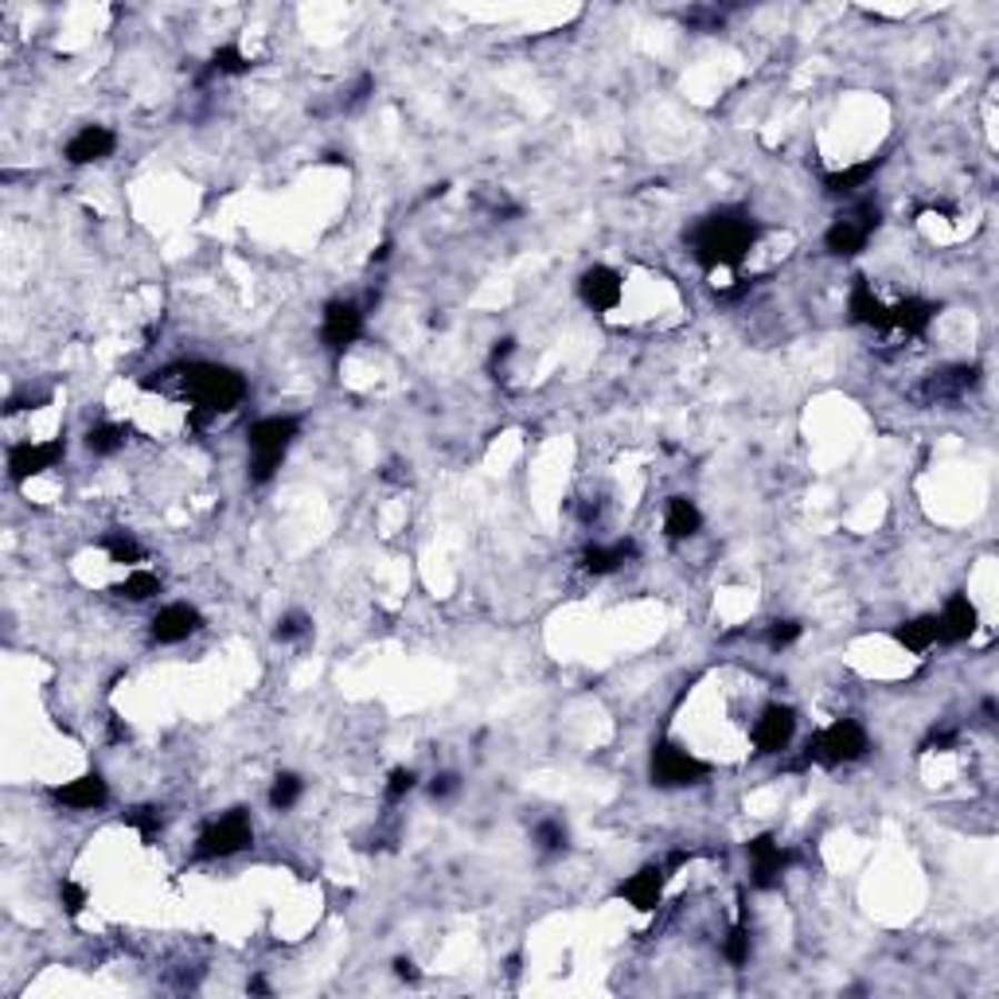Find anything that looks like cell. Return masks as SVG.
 Listing matches in <instances>:
<instances>
[{
    "mask_svg": "<svg viewBox=\"0 0 999 999\" xmlns=\"http://www.w3.org/2000/svg\"><path fill=\"white\" fill-rule=\"evenodd\" d=\"M169 383L180 387L188 402H192V422H208L227 410H234L247 399V379L219 363H184V368L160 371L157 379H144V391H164Z\"/></svg>",
    "mask_w": 999,
    "mask_h": 999,
    "instance_id": "1",
    "label": "cell"
},
{
    "mask_svg": "<svg viewBox=\"0 0 999 999\" xmlns=\"http://www.w3.org/2000/svg\"><path fill=\"white\" fill-rule=\"evenodd\" d=\"M758 239V223L742 208H719L703 216L688 234V250L703 270H735Z\"/></svg>",
    "mask_w": 999,
    "mask_h": 999,
    "instance_id": "2",
    "label": "cell"
},
{
    "mask_svg": "<svg viewBox=\"0 0 999 999\" xmlns=\"http://www.w3.org/2000/svg\"><path fill=\"white\" fill-rule=\"evenodd\" d=\"M867 750H871L867 730L859 727L856 719H836L831 727L816 730V735L808 738L805 753L792 761V769H808V766L840 769V766H851V761L867 758Z\"/></svg>",
    "mask_w": 999,
    "mask_h": 999,
    "instance_id": "3",
    "label": "cell"
},
{
    "mask_svg": "<svg viewBox=\"0 0 999 999\" xmlns=\"http://www.w3.org/2000/svg\"><path fill=\"white\" fill-rule=\"evenodd\" d=\"M301 433V418L293 414H273V418H258L250 426L247 441H250V484H270L278 477L281 461H286L289 446Z\"/></svg>",
    "mask_w": 999,
    "mask_h": 999,
    "instance_id": "4",
    "label": "cell"
},
{
    "mask_svg": "<svg viewBox=\"0 0 999 999\" xmlns=\"http://www.w3.org/2000/svg\"><path fill=\"white\" fill-rule=\"evenodd\" d=\"M879 203L875 200H859L856 208L843 211L836 223L823 231V250H828L831 258H851L859 254V250L871 242L875 227H879Z\"/></svg>",
    "mask_w": 999,
    "mask_h": 999,
    "instance_id": "5",
    "label": "cell"
},
{
    "mask_svg": "<svg viewBox=\"0 0 999 999\" xmlns=\"http://www.w3.org/2000/svg\"><path fill=\"white\" fill-rule=\"evenodd\" d=\"M254 843V828H250V816L242 808H231L227 816L211 820L208 828L200 831L196 840V859H231L239 851H247Z\"/></svg>",
    "mask_w": 999,
    "mask_h": 999,
    "instance_id": "6",
    "label": "cell"
},
{
    "mask_svg": "<svg viewBox=\"0 0 999 999\" xmlns=\"http://www.w3.org/2000/svg\"><path fill=\"white\" fill-rule=\"evenodd\" d=\"M652 781L660 785V789H688V785H699L707 773H711V766H707L703 758H696L691 750H683V746H672V742H660L652 750Z\"/></svg>",
    "mask_w": 999,
    "mask_h": 999,
    "instance_id": "7",
    "label": "cell"
},
{
    "mask_svg": "<svg viewBox=\"0 0 999 999\" xmlns=\"http://www.w3.org/2000/svg\"><path fill=\"white\" fill-rule=\"evenodd\" d=\"M980 383V368L976 363H957V368H941L926 376V383L913 391V399L926 407H949V402L968 399V391Z\"/></svg>",
    "mask_w": 999,
    "mask_h": 999,
    "instance_id": "8",
    "label": "cell"
},
{
    "mask_svg": "<svg viewBox=\"0 0 999 999\" xmlns=\"http://www.w3.org/2000/svg\"><path fill=\"white\" fill-rule=\"evenodd\" d=\"M67 446L63 438H51V441H12L9 446V477L28 480V477H40V472L56 469L63 461Z\"/></svg>",
    "mask_w": 999,
    "mask_h": 999,
    "instance_id": "9",
    "label": "cell"
},
{
    "mask_svg": "<svg viewBox=\"0 0 999 999\" xmlns=\"http://www.w3.org/2000/svg\"><path fill=\"white\" fill-rule=\"evenodd\" d=\"M363 337V309L356 301H328L320 317V340L332 352H348Z\"/></svg>",
    "mask_w": 999,
    "mask_h": 999,
    "instance_id": "10",
    "label": "cell"
},
{
    "mask_svg": "<svg viewBox=\"0 0 999 999\" xmlns=\"http://www.w3.org/2000/svg\"><path fill=\"white\" fill-rule=\"evenodd\" d=\"M746 856H750V882L758 890H773L781 882L785 867L792 863V851L781 848L773 836H758V840L746 843Z\"/></svg>",
    "mask_w": 999,
    "mask_h": 999,
    "instance_id": "11",
    "label": "cell"
},
{
    "mask_svg": "<svg viewBox=\"0 0 999 999\" xmlns=\"http://www.w3.org/2000/svg\"><path fill=\"white\" fill-rule=\"evenodd\" d=\"M200 629H203L200 609L188 606V601H172V606H164L149 621V637L157 640V645H184V640L196 637Z\"/></svg>",
    "mask_w": 999,
    "mask_h": 999,
    "instance_id": "12",
    "label": "cell"
},
{
    "mask_svg": "<svg viewBox=\"0 0 999 999\" xmlns=\"http://www.w3.org/2000/svg\"><path fill=\"white\" fill-rule=\"evenodd\" d=\"M578 293L590 304L593 312H617L625 301V281L613 266H590V270L578 278Z\"/></svg>",
    "mask_w": 999,
    "mask_h": 999,
    "instance_id": "13",
    "label": "cell"
},
{
    "mask_svg": "<svg viewBox=\"0 0 999 999\" xmlns=\"http://www.w3.org/2000/svg\"><path fill=\"white\" fill-rule=\"evenodd\" d=\"M937 320V304L933 301H921V297H906L898 304H887V328L890 337H902V340H918L929 332V324Z\"/></svg>",
    "mask_w": 999,
    "mask_h": 999,
    "instance_id": "14",
    "label": "cell"
},
{
    "mask_svg": "<svg viewBox=\"0 0 999 999\" xmlns=\"http://www.w3.org/2000/svg\"><path fill=\"white\" fill-rule=\"evenodd\" d=\"M792 735H797V711L792 707L773 703L753 722V746H758V753H785Z\"/></svg>",
    "mask_w": 999,
    "mask_h": 999,
    "instance_id": "15",
    "label": "cell"
},
{
    "mask_svg": "<svg viewBox=\"0 0 999 999\" xmlns=\"http://www.w3.org/2000/svg\"><path fill=\"white\" fill-rule=\"evenodd\" d=\"M51 797H56V805L74 808V812H94V808H102L110 800V785L102 781V773H82L74 781L51 789Z\"/></svg>",
    "mask_w": 999,
    "mask_h": 999,
    "instance_id": "16",
    "label": "cell"
},
{
    "mask_svg": "<svg viewBox=\"0 0 999 999\" xmlns=\"http://www.w3.org/2000/svg\"><path fill=\"white\" fill-rule=\"evenodd\" d=\"M113 149H118V137H113V129L106 126H82L79 133L67 141V160L71 164H98V160L113 157Z\"/></svg>",
    "mask_w": 999,
    "mask_h": 999,
    "instance_id": "17",
    "label": "cell"
},
{
    "mask_svg": "<svg viewBox=\"0 0 999 999\" xmlns=\"http://www.w3.org/2000/svg\"><path fill=\"white\" fill-rule=\"evenodd\" d=\"M972 632H976V606L968 601V593H952L941 613H937V637H941V645H960Z\"/></svg>",
    "mask_w": 999,
    "mask_h": 999,
    "instance_id": "18",
    "label": "cell"
},
{
    "mask_svg": "<svg viewBox=\"0 0 999 999\" xmlns=\"http://www.w3.org/2000/svg\"><path fill=\"white\" fill-rule=\"evenodd\" d=\"M663 882H668L663 867L648 863V867H640L637 875H629V879L621 882V890H617V895H621L629 906H637V910H656V906H660V898H663Z\"/></svg>",
    "mask_w": 999,
    "mask_h": 999,
    "instance_id": "19",
    "label": "cell"
},
{
    "mask_svg": "<svg viewBox=\"0 0 999 999\" xmlns=\"http://www.w3.org/2000/svg\"><path fill=\"white\" fill-rule=\"evenodd\" d=\"M632 559H637V543H632V539H613V543L586 547L578 562H582L586 575L606 578V575H613V570H621L625 562H632Z\"/></svg>",
    "mask_w": 999,
    "mask_h": 999,
    "instance_id": "20",
    "label": "cell"
},
{
    "mask_svg": "<svg viewBox=\"0 0 999 999\" xmlns=\"http://www.w3.org/2000/svg\"><path fill=\"white\" fill-rule=\"evenodd\" d=\"M848 317H851V324L875 328V332H882V328H887V301L875 293V286L867 278H856V286H851V293H848Z\"/></svg>",
    "mask_w": 999,
    "mask_h": 999,
    "instance_id": "21",
    "label": "cell"
},
{
    "mask_svg": "<svg viewBox=\"0 0 999 999\" xmlns=\"http://www.w3.org/2000/svg\"><path fill=\"white\" fill-rule=\"evenodd\" d=\"M663 531H668V539H676V543L699 536V531H703V512L696 508V500H688V496H672L668 508H663Z\"/></svg>",
    "mask_w": 999,
    "mask_h": 999,
    "instance_id": "22",
    "label": "cell"
},
{
    "mask_svg": "<svg viewBox=\"0 0 999 999\" xmlns=\"http://www.w3.org/2000/svg\"><path fill=\"white\" fill-rule=\"evenodd\" d=\"M882 169V160H859V164H848V169L840 172H828L823 177V192L828 196H856L859 188H867V180L875 177V172Z\"/></svg>",
    "mask_w": 999,
    "mask_h": 999,
    "instance_id": "23",
    "label": "cell"
},
{
    "mask_svg": "<svg viewBox=\"0 0 999 999\" xmlns=\"http://www.w3.org/2000/svg\"><path fill=\"white\" fill-rule=\"evenodd\" d=\"M895 640L906 648V652H929L937 645V613L933 617H913V621H902L895 629Z\"/></svg>",
    "mask_w": 999,
    "mask_h": 999,
    "instance_id": "24",
    "label": "cell"
},
{
    "mask_svg": "<svg viewBox=\"0 0 999 999\" xmlns=\"http://www.w3.org/2000/svg\"><path fill=\"white\" fill-rule=\"evenodd\" d=\"M102 551L110 555V562H118V567H129V570H137L144 562V547L137 543L129 531H106V536H102Z\"/></svg>",
    "mask_w": 999,
    "mask_h": 999,
    "instance_id": "25",
    "label": "cell"
},
{
    "mask_svg": "<svg viewBox=\"0 0 999 999\" xmlns=\"http://www.w3.org/2000/svg\"><path fill=\"white\" fill-rule=\"evenodd\" d=\"M247 71H250V59L242 56V48H234V43H223V48L211 51L203 79H234V74H247Z\"/></svg>",
    "mask_w": 999,
    "mask_h": 999,
    "instance_id": "26",
    "label": "cell"
},
{
    "mask_svg": "<svg viewBox=\"0 0 999 999\" xmlns=\"http://www.w3.org/2000/svg\"><path fill=\"white\" fill-rule=\"evenodd\" d=\"M87 449L94 457H113L126 449V430L118 422H94L87 430Z\"/></svg>",
    "mask_w": 999,
    "mask_h": 999,
    "instance_id": "27",
    "label": "cell"
},
{
    "mask_svg": "<svg viewBox=\"0 0 999 999\" xmlns=\"http://www.w3.org/2000/svg\"><path fill=\"white\" fill-rule=\"evenodd\" d=\"M750 952H753L750 926H746V918H738L735 926H730L727 941H722V957H727L735 968H742V965H750Z\"/></svg>",
    "mask_w": 999,
    "mask_h": 999,
    "instance_id": "28",
    "label": "cell"
},
{
    "mask_svg": "<svg viewBox=\"0 0 999 999\" xmlns=\"http://www.w3.org/2000/svg\"><path fill=\"white\" fill-rule=\"evenodd\" d=\"M567 843H570V831H567V823L562 820H539L536 823V848L543 851V856H562V851H567Z\"/></svg>",
    "mask_w": 999,
    "mask_h": 999,
    "instance_id": "29",
    "label": "cell"
},
{
    "mask_svg": "<svg viewBox=\"0 0 999 999\" xmlns=\"http://www.w3.org/2000/svg\"><path fill=\"white\" fill-rule=\"evenodd\" d=\"M118 593L121 598H129V601H149V598H157L160 593V578L152 575V570L137 567V570H129L126 575V582L118 586Z\"/></svg>",
    "mask_w": 999,
    "mask_h": 999,
    "instance_id": "30",
    "label": "cell"
},
{
    "mask_svg": "<svg viewBox=\"0 0 999 999\" xmlns=\"http://www.w3.org/2000/svg\"><path fill=\"white\" fill-rule=\"evenodd\" d=\"M301 792H304L301 777H297V773H278V777H273V785H270V808H273V812H289V808L301 800Z\"/></svg>",
    "mask_w": 999,
    "mask_h": 999,
    "instance_id": "31",
    "label": "cell"
},
{
    "mask_svg": "<svg viewBox=\"0 0 999 999\" xmlns=\"http://www.w3.org/2000/svg\"><path fill=\"white\" fill-rule=\"evenodd\" d=\"M126 823H129V828L141 831V840H144V843H152V840H157V831H160V808H157V805H141V808H133V812L126 816Z\"/></svg>",
    "mask_w": 999,
    "mask_h": 999,
    "instance_id": "32",
    "label": "cell"
},
{
    "mask_svg": "<svg viewBox=\"0 0 999 999\" xmlns=\"http://www.w3.org/2000/svg\"><path fill=\"white\" fill-rule=\"evenodd\" d=\"M800 640V621H773L766 629V645L773 648V652H785L789 645H797Z\"/></svg>",
    "mask_w": 999,
    "mask_h": 999,
    "instance_id": "33",
    "label": "cell"
},
{
    "mask_svg": "<svg viewBox=\"0 0 999 999\" xmlns=\"http://www.w3.org/2000/svg\"><path fill=\"white\" fill-rule=\"evenodd\" d=\"M414 785H418V773L414 769H394L391 777H387V800H391V805H399L402 797H410V792H414Z\"/></svg>",
    "mask_w": 999,
    "mask_h": 999,
    "instance_id": "34",
    "label": "cell"
},
{
    "mask_svg": "<svg viewBox=\"0 0 999 999\" xmlns=\"http://www.w3.org/2000/svg\"><path fill=\"white\" fill-rule=\"evenodd\" d=\"M59 902H63V910L71 913V918H79V913L87 910L90 895H87V887H79L74 879H63V887H59Z\"/></svg>",
    "mask_w": 999,
    "mask_h": 999,
    "instance_id": "35",
    "label": "cell"
},
{
    "mask_svg": "<svg viewBox=\"0 0 999 999\" xmlns=\"http://www.w3.org/2000/svg\"><path fill=\"white\" fill-rule=\"evenodd\" d=\"M304 632H309V617H304V613H297V609H293V613H286V617H281V621H278V629H273V637H278L281 645H289V640L304 637Z\"/></svg>",
    "mask_w": 999,
    "mask_h": 999,
    "instance_id": "36",
    "label": "cell"
},
{
    "mask_svg": "<svg viewBox=\"0 0 999 999\" xmlns=\"http://www.w3.org/2000/svg\"><path fill=\"white\" fill-rule=\"evenodd\" d=\"M683 24L699 28V32H719V28H722V12L719 9H691L688 17H683Z\"/></svg>",
    "mask_w": 999,
    "mask_h": 999,
    "instance_id": "37",
    "label": "cell"
},
{
    "mask_svg": "<svg viewBox=\"0 0 999 999\" xmlns=\"http://www.w3.org/2000/svg\"><path fill=\"white\" fill-rule=\"evenodd\" d=\"M457 792H461V777L457 773H438L430 781V797L433 800H449V797H457Z\"/></svg>",
    "mask_w": 999,
    "mask_h": 999,
    "instance_id": "38",
    "label": "cell"
},
{
    "mask_svg": "<svg viewBox=\"0 0 999 999\" xmlns=\"http://www.w3.org/2000/svg\"><path fill=\"white\" fill-rule=\"evenodd\" d=\"M394 976H402V980H418V968H414V960H394Z\"/></svg>",
    "mask_w": 999,
    "mask_h": 999,
    "instance_id": "39",
    "label": "cell"
}]
</instances>
